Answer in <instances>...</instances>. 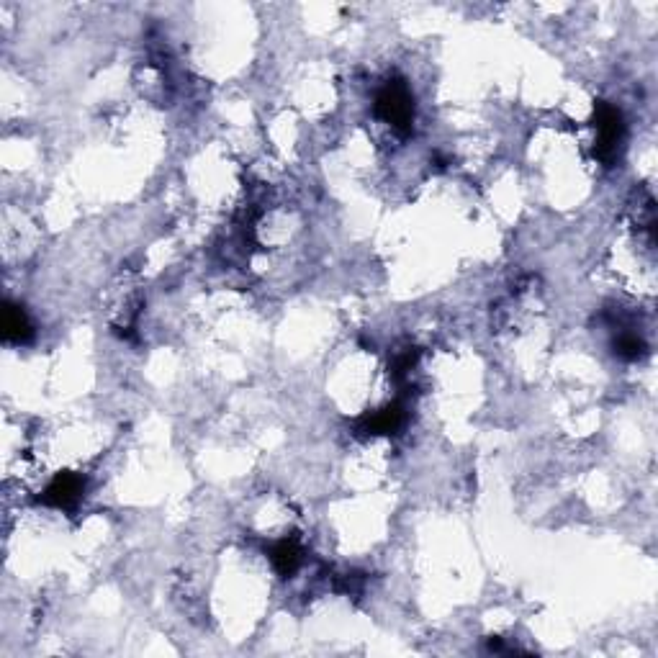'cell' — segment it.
<instances>
[{"instance_id": "1", "label": "cell", "mask_w": 658, "mask_h": 658, "mask_svg": "<svg viewBox=\"0 0 658 658\" xmlns=\"http://www.w3.org/2000/svg\"><path fill=\"white\" fill-rule=\"evenodd\" d=\"M376 106L381 119L394 126V129H409V124H412V96H409V90L404 88V85H389V88L378 96Z\"/></svg>"}]
</instances>
